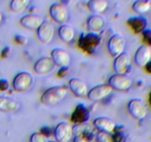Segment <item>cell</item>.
Masks as SVG:
<instances>
[{"instance_id":"ab89813d","label":"cell","mask_w":151,"mask_h":142,"mask_svg":"<svg viewBox=\"0 0 151 142\" xmlns=\"http://www.w3.org/2000/svg\"><path fill=\"white\" fill-rule=\"evenodd\" d=\"M47 142H58V141H47Z\"/></svg>"},{"instance_id":"ac0fdd59","label":"cell","mask_w":151,"mask_h":142,"mask_svg":"<svg viewBox=\"0 0 151 142\" xmlns=\"http://www.w3.org/2000/svg\"><path fill=\"white\" fill-rule=\"evenodd\" d=\"M106 19L100 14L91 15L86 21V26L89 32L98 33L104 28Z\"/></svg>"},{"instance_id":"ba28073f","label":"cell","mask_w":151,"mask_h":142,"mask_svg":"<svg viewBox=\"0 0 151 142\" xmlns=\"http://www.w3.org/2000/svg\"><path fill=\"white\" fill-rule=\"evenodd\" d=\"M54 136L58 142H69L73 135L72 127L67 122H60L54 129Z\"/></svg>"},{"instance_id":"74e56055","label":"cell","mask_w":151,"mask_h":142,"mask_svg":"<svg viewBox=\"0 0 151 142\" xmlns=\"http://www.w3.org/2000/svg\"><path fill=\"white\" fill-rule=\"evenodd\" d=\"M148 101H149V103H150V105L151 106V91L149 93V97H148Z\"/></svg>"},{"instance_id":"f1b7e54d","label":"cell","mask_w":151,"mask_h":142,"mask_svg":"<svg viewBox=\"0 0 151 142\" xmlns=\"http://www.w3.org/2000/svg\"><path fill=\"white\" fill-rule=\"evenodd\" d=\"M39 133L45 138H50L54 134V130L49 126H44L40 129Z\"/></svg>"},{"instance_id":"8d00e7d4","label":"cell","mask_w":151,"mask_h":142,"mask_svg":"<svg viewBox=\"0 0 151 142\" xmlns=\"http://www.w3.org/2000/svg\"><path fill=\"white\" fill-rule=\"evenodd\" d=\"M145 70L147 71L148 73L151 74V59H150V62H149L148 63L146 64V66L145 67Z\"/></svg>"},{"instance_id":"f35d334b","label":"cell","mask_w":151,"mask_h":142,"mask_svg":"<svg viewBox=\"0 0 151 142\" xmlns=\"http://www.w3.org/2000/svg\"><path fill=\"white\" fill-rule=\"evenodd\" d=\"M1 20H2V15H1V13H0V24H1Z\"/></svg>"},{"instance_id":"4dcf8cb0","label":"cell","mask_w":151,"mask_h":142,"mask_svg":"<svg viewBox=\"0 0 151 142\" xmlns=\"http://www.w3.org/2000/svg\"><path fill=\"white\" fill-rule=\"evenodd\" d=\"M30 142H46V138L40 133H34L30 136Z\"/></svg>"},{"instance_id":"7a4b0ae2","label":"cell","mask_w":151,"mask_h":142,"mask_svg":"<svg viewBox=\"0 0 151 142\" xmlns=\"http://www.w3.org/2000/svg\"><path fill=\"white\" fill-rule=\"evenodd\" d=\"M102 42V36L99 33L88 32L81 34L78 45L81 50L88 54H92Z\"/></svg>"},{"instance_id":"44dd1931","label":"cell","mask_w":151,"mask_h":142,"mask_svg":"<svg viewBox=\"0 0 151 142\" xmlns=\"http://www.w3.org/2000/svg\"><path fill=\"white\" fill-rule=\"evenodd\" d=\"M19 107V104L15 99L7 96H0V111L4 112H15Z\"/></svg>"},{"instance_id":"5b68a950","label":"cell","mask_w":151,"mask_h":142,"mask_svg":"<svg viewBox=\"0 0 151 142\" xmlns=\"http://www.w3.org/2000/svg\"><path fill=\"white\" fill-rule=\"evenodd\" d=\"M112 91L113 89L109 84H99L88 90L87 97L92 101H99L110 96Z\"/></svg>"},{"instance_id":"52a82bcc","label":"cell","mask_w":151,"mask_h":142,"mask_svg":"<svg viewBox=\"0 0 151 142\" xmlns=\"http://www.w3.org/2000/svg\"><path fill=\"white\" fill-rule=\"evenodd\" d=\"M125 47V38L120 34H114L108 41V50L109 53L114 58L123 53Z\"/></svg>"},{"instance_id":"4fadbf2b","label":"cell","mask_w":151,"mask_h":142,"mask_svg":"<svg viewBox=\"0 0 151 142\" xmlns=\"http://www.w3.org/2000/svg\"><path fill=\"white\" fill-rule=\"evenodd\" d=\"M37 36L41 42L44 44L50 43L54 36V27L48 21H44L37 30Z\"/></svg>"},{"instance_id":"cb8c5ba5","label":"cell","mask_w":151,"mask_h":142,"mask_svg":"<svg viewBox=\"0 0 151 142\" xmlns=\"http://www.w3.org/2000/svg\"><path fill=\"white\" fill-rule=\"evenodd\" d=\"M151 7V2L146 0H137L134 1L132 5V8L136 13L139 14H144L150 10Z\"/></svg>"},{"instance_id":"30bf717a","label":"cell","mask_w":151,"mask_h":142,"mask_svg":"<svg viewBox=\"0 0 151 142\" xmlns=\"http://www.w3.org/2000/svg\"><path fill=\"white\" fill-rule=\"evenodd\" d=\"M91 111L84 104H79L71 115V121L75 124H82L89 120Z\"/></svg>"},{"instance_id":"4316f807","label":"cell","mask_w":151,"mask_h":142,"mask_svg":"<svg viewBox=\"0 0 151 142\" xmlns=\"http://www.w3.org/2000/svg\"><path fill=\"white\" fill-rule=\"evenodd\" d=\"M96 138L98 142H113L112 141L111 133L100 132L96 134Z\"/></svg>"},{"instance_id":"d590c367","label":"cell","mask_w":151,"mask_h":142,"mask_svg":"<svg viewBox=\"0 0 151 142\" xmlns=\"http://www.w3.org/2000/svg\"><path fill=\"white\" fill-rule=\"evenodd\" d=\"M73 142H89L85 138L83 135H79L75 136L73 139Z\"/></svg>"},{"instance_id":"603a6c76","label":"cell","mask_w":151,"mask_h":142,"mask_svg":"<svg viewBox=\"0 0 151 142\" xmlns=\"http://www.w3.org/2000/svg\"><path fill=\"white\" fill-rule=\"evenodd\" d=\"M87 7L94 14H100L106 10L108 2L104 0H90L87 3Z\"/></svg>"},{"instance_id":"836d02e7","label":"cell","mask_w":151,"mask_h":142,"mask_svg":"<svg viewBox=\"0 0 151 142\" xmlns=\"http://www.w3.org/2000/svg\"><path fill=\"white\" fill-rule=\"evenodd\" d=\"M68 71H69V67H62L58 71L57 75L59 78H64L67 75Z\"/></svg>"},{"instance_id":"484cf974","label":"cell","mask_w":151,"mask_h":142,"mask_svg":"<svg viewBox=\"0 0 151 142\" xmlns=\"http://www.w3.org/2000/svg\"><path fill=\"white\" fill-rule=\"evenodd\" d=\"M29 3L28 0H13L10 4V8L14 13H21L25 10Z\"/></svg>"},{"instance_id":"9a60e30c","label":"cell","mask_w":151,"mask_h":142,"mask_svg":"<svg viewBox=\"0 0 151 142\" xmlns=\"http://www.w3.org/2000/svg\"><path fill=\"white\" fill-rule=\"evenodd\" d=\"M44 19L39 15L27 14L20 19V24L22 27L28 30H38L44 22Z\"/></svg>"},{"instance_id":"d6a6232c","label":"cell","mask_w":151,"mask_h":142,"mask_svg":"<svg viewBox=\"0 0 151 142\" xmlns=\"http://www.w3.org/2000/svg\"><path fill=\"white\" fill-rule=\"evenodd\" d=\"M10 87V83L8 80L5 78H1L0 79V90L1 91H6Z\"/></svg>"},{"instance_id":"d6986e66","label":"cell","mask_w":151,"mask_h":142,"mask_svg":"<svg viewBox=\"0 0 151 142\" xmlns=\"http://www.w3.org/2000/svg\"><path fill=\"white\" fill-rule=\"evenodd\" d=\"M147 19L142 16H132L127 20V24L136 34L142 33L145 30L147 29Z\"/></svg>"},{"instance_id":"6da1fadb","label":"cell","mask_w":151,"mask_h":142,"mask_svg":"<svg viewBox=\"0 0 151 142\" xmlns=\"http://www.w3.org/2000/svg\"><path fill=\"white\" fill-rule=\"evenodd\" d=\"M68 89L65 86H54L47 89L41 96V102L47 106H53L65 99Z\"/></svg>"},{"instance_id":"83f0119b","label":"cell","mask_w":151,"mask_h":142,"mask_svg":"<svg viewBox=\"0 0 151 142\" xmlns=\"http://www.w3.org/2000/svg\"><path fill=\"white\" fill-rule=\"evenodd\" d=\"M142 39L143 41L145 42V44L148 47L151 46V29L150 28H147V29L145 30L142 33Z\"/></svg>"},{"instance_id":"e0dca14e","label":"cell","mask_w":151,"mask_h":142,"mask_svg":"<svg viewBox=\"0 0 151 142\" xmlns=\"http://www.w3.org/2000/svg\"><path fill=\"white\" fill-rule=\"evenodd\" d=\"M69 87L72 93L78 97H85L88 94V86L81 78H71L69 81Z\"/></svg>"},{"instance_id":"8992f818","label":"cell","mask_w":151,"mask_h":142,"mask_svg":"<svg viewBox=\"0 0 151 142\" xmlns=\"http://www.w3.org/2000/svg\"><path fill=\"white\" fill-rule=\"evenodd\" d=\"M128 109L130 114L136 119H143L147 115V106L141 99H131L128 104Z\"/></svg>"},{"instance_id":"9c48e42d","label":"cell","mask_w":151,"mask_h":142,"mask_svg":"<svg viewBox=\"0 0 151 142\" xmlns=\"http://www.w3.org/2000/svg\"><path fill=\"white\" fill-rule=\"evenodd\" d=\"M114 69L116 73L127 75L131 69V57L125 52L116 56L114 61Z\"/></svg>"},{"instance_id":"f546056e","label":"cell","mask_w":151,"mask_h":142,"mask_svg":"<svg viewBox=\"0 0 151 142\" xmlns=\"http://www.w3.org/2000/svg\"><path fill=\"white\" fill-rule=\"evenodd\" d=\"M81 135L83 136L88 141L91 142L94 140V132L92 131V130H91V129L86 128L85 130L82 132V133H81Z\"/></svg>"},{"instance_id":"1f68e13d","label":"cell","mask_w":151,"mask_h":142,"mask_svg":"<svg viewBox=\"0 0 151 142\" xmlns=\"http://www.w3.org/2000/svg\"><path fill=\"white\" fill-rule=\"evenodd\" d=\"M14 40L16 43H17L19 45H25L28 42V38L24 36L20 35V34H17L15 36Z\"/></svg>"},{"instance_id":"8fae6325","label":"cell","mask_w":151,"mask_h":142,"mask_svg":"<svg viewBox=\"0 0 151 142\" xmlns=\"http://www.w3.org/2000/svg\"><path fill=\"white\" fill-rule=\"evenodd\" d=\"M50 14L55 22L62 25H63L68 19V12L66 7L59 2H55L51 4Z\"/></svg>"},{"instance_id":"7402d4cb","label":"cell","mask_w":151,"mask_h":142,"mask_svg":"<svg viewBox=\"0 0 151 142\" xmlns=\"http://www.w3.org/2000/svg\"><path fill=\"white\" fill-rule=\"evenodd\" d=\"M58 36L62 41L70 42L75 38V30L72 26L63 24L59 28Z\"/></svg>"},{"instance_id":"d4e9b609","label":"cell","mask_w":151,"mask_h":142,"mask_svg":"<svg viewBox=\"0 0 151 142\" xmlns=\"http://www.w3.org/2000/svg\"><path fill=\"white\" fill-rule=\"evenodd\" d=\"M127 136L125 134V128L122 125H116L112 134L113 142H126Z\"/></svg>"},{"instance_id":"ffe728a7","label":"cell","mask_w":151,"mask_h":142,"mask_svg":"<svg viewBox=\"0 0 151 142\" xmlns=\"http://www.w3.org/2000/svg\"><path fill=\"white\" fill-rule=\"evenodd\" d=\"M93 124H94L95 128L100 132H104V133H113L115 126H116L115 123L111 118L105 116L96 118L94 120Z\"/></svg>"},{"instance_id":"5bb4252c","label":"cell","mask_w":151,"mask_h":142,"mask_svg":"<svg viewBox=\"0 0 151 142\" xmlns=\"http://www.w3.org/2000/svg\"><path fill=\"white\" fill-rule=\"evenodd\" d=\"M151 59V48L145 44L140 46L134 55V62L139 67H145Z\"/></svg>"},{"instance_id":"277c9868","label":"cell","mask_w":151,"mask_h":142,"mask_svg":"<svg viewBox=\"0 0 151 142\" xmlns=\"http://www.w3.org/2000/svg\"><path fill=\"white\" fill-rule=\"evenodd\" d=\"M109 84L113 90L126 91L131 87L132 81L127 75L115 73L109 78Z\"/></svg>"},{"instance_id":"e575fe53","label":"cell","mask_w":151,"mask_h":142,"mask_svg":"<svg viewBox=\"0 0 151 142\" xmlns=\"http://www.w3.org/2000/svg\"><path fill=\"white\" fill-rule=\"evenodd\" d=\"M10 53V48L8 47V46H7V47H4V48L2 49V50H1V57L3 58V59H6L7 57H8Z\"/></svg>"},{"instance_id":"7c38bea8","label":"cell","mask_w":151,"mask_h":142,"mask_svg":"<svg viewBox=\"0 0 151 142\" xmlns=\"http://www.w3.org/2000/svg\"><path fill=\"white\" fill-rule=\"evenodd\" d=\"M55 64L51 57L40 58L34 64V71L39 75H45L54 70Z\"/></svg>"},{"instance_id":"3957f363","label":"cell","mask_w":151,"mask_h":142,"mask_svg":"<svg viewBox=\"0 0 151 142\" xmlns=\"http://www.w3.org/2000/svg\"><path fill=\"white\" fill-rule=\"evenodd\" d=\"M33 77L28 72H20L13 80V89L17 92H24L29 90L33 84Z\"/></svg>"},{"instance_id":"2e32d148","label":"cell","mask_w":151,"mask_h":142,"mask_svg":"<svg viewBox=\"0 0 151 142\" xmlns=\"http://www.w3.org/2000/svg\"><path fill=\"white\" fill-rule=\"evenodd\" d=\"M51 58L55 64L60 67H69L71 58L67 51L61 48H55L51 51Z\"/></svg>"}]
</instances>
